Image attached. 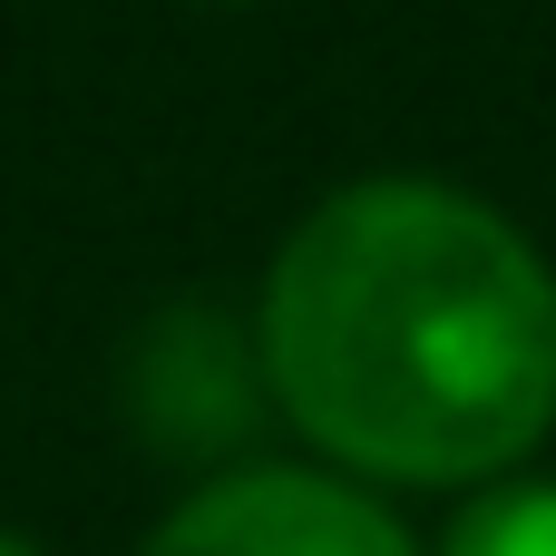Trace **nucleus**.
<instances>
[{
  "label": "nucleus",
  "mask_w": 556,
  "mask_h": 556,
  "mask_svg": "<svg viewBox=\"0 0 556 556\" xmlns=\"http://www.w3.org/2000/svg\"><path fill=\"white\" fill-rule=\"evenodd\" d=\"M274 410L352 479L498 489L556 430V274L469 186L323 195L254 313Z\"/></svg>",
  "instance_id": "1"
},
{
  "label": "nucleus",
  "mask_w": 556,
  "mask_h": 556,
  "mask_svg": "<svg viewBox=\"0 0 556 556\" xmlns=\"http://www.w3.org/2000/svg\"><path fill=\"white\" fill-rule=\"evenodd\" d=\"M440 556H556V479H498V489H479L450 518Z\"/></svg>",
  "instance_id": "4"
},
{
  "label": "nucleus",
  "mask_w": 556,
  "mask_h": 556,
  "mask_svg": "<svg viewBox=\"0 0 556 556\" xmlns=\"http://www.w3.org/2000/svg\"><path fill=\"white\" fill-rule=\"evenodd\" d=\"M264 352L215 323V313H166L147 342H137V371H127V410H137V440L156 459H225L254 440L264 420Z\"/></svg>",
  "instance_id": "3"
},
{
  "label": "nucleus",
  "mask_w": 556,
  "mask_h": 556,
  "mask_svg": "<svg viewBox=\"0 0 556 556\" xmlns=\"http://www.w3.org/2000/svg\"><path fill=\"white\" fill-rule=\"evenodd\" d=\"M137 556H420V547L362 479L254 459V469H225L195 498H176Z\"/></svg>",
  "instance_id": "2"
},
{
  "label": "nucleus",
  "mask_w": 556,
  "mask_h": 556,
  "mask_svg": "<svg viewBox=\"0 0 556 556\" xmlns=\"http://www.w3.org/2000/svg\"><path fill=\"white\" fill-rule=\"evenodd\" d=\"M0 556H49V547H29V538H10V528H0Z\"/></svg>",
  "instance_id": "5"
}]
</instances>
